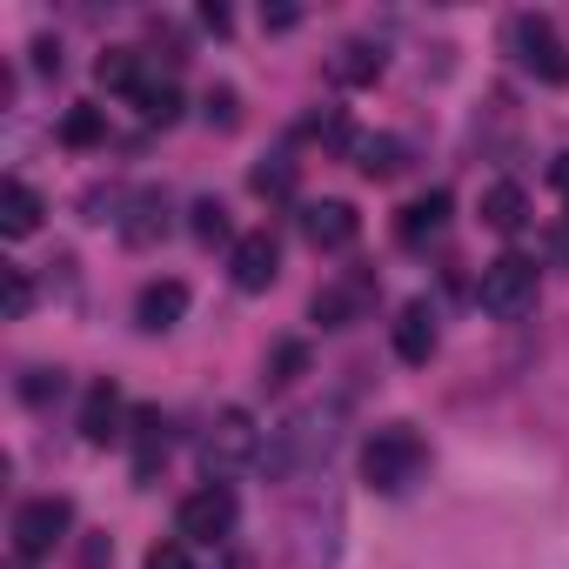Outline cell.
Returning <instances> with one entry per match:
<instances>
[{"instance_id": "52a82bcc", "label": "cell", "mask_w": 569, "mask_h": 569, "mask_svg": "<svg viewBox=\"0 0 569 569\" xmlns=\"http://www.w3.org/2000/svg\"><path fill=\"white\" fill-rule=\"evenodd\" d=\"M234 516H241V502H234V489L228 482H201L188 502H181V536L188 542H208V549H221L228 536H234Z\"/></svg>"}, {"instance_id": "83f0119b", "label": "cell", "mask_w": 569, "mask_h": 569, "mask_svg": "<svg viewBox=\"0 0 569 569\" xmlns=\"http://www.w3.org/2000/svg\"><path fill=\"white\" fill-rule=\"evenodd\" d=\"M188 228H194V241H201V248H214V241H228V208L208 194V201H194V208H188Z\"/></svg>"}, {"instance_id": "5bb4252c", "label": "cell", "mask_w": 569, "mask_h": 569, "mask_svg": "<svg viewBox=\"0 0 569 569\" xmlns=\"http://www.w3.org/2000/svg\"><path fill=\"white\" fill-rule=\"evenodd\" d=\"M161 234H168V194H161V188H141V194H128L121 241H128V248H154Z\"/></svg>"}, {"instance_id": "30bf717a", "label": "cell", "mask_w": 569, "mask_h": 569, "mask_svg": "<svg viewBox=\"0 0 569 569\" xmlns=\"http://www.w3.org/2000/svg\"><path fill=\"white\" fill-rule=\"evenodd\" d=\"M181 316H188V281H174V274L148 281V289L134 296V329L141 336H168Z\"/></svg>"}, {"instance_id": "d4e9b609", "label": "cell", "mask_w": 569, "mask_h": 569, "mask_svg": "<svg viewBox=\"0 0 569 569\" xmlns=\"http://www.w3.org/2000/svg\"><path fill=\"white\" fill-rule=\"evenodd\" d=\"M356 309H362V281H356V289H322V296H316V322H322V329H349Z\"/></svg>"}, {"instance_id": "7a4b0ae2", "label": "cell", "mask_w": 569, "mask_h": 569, "mask_svg": "<svg viewBox=\"0 0 569 569\" xmlns=\"http://www.w3.org/2000/svg\"><path fill=\"white\" fill-rule=\"evenodd\" d=\"M329 449H336V409H302L296 422L274 429V442H268L261 462H268L274 476H309V469L329 462Z\"/></svg>"}, {"instance_id": "836d02e7", "label": "cell", "mask_w": 569, "mask_h": 569, "mask_svg": "<svg viewBox=\"0 0 569 569\" xmlns=\"http://www.w3.org/2000/svg\"><path fill=\"white\" fill-rule=\"evenodd\" d=\"M34 68H41V74H61V48H54V41H34Z\"/></svg>"}, {"instance_id": "4dcf8cb0", "label": "cell", "mask_w": 569, "mask_h": 569, "mask_svg": "<svg viewBox=\"0 0 569 569\" xmlns=\"http://www.w3.org/2000/svg\"><path fill=\"white\" fill-rule=\"evenodd\" d=\"M148 569H194V556H188V542H154Z\"/></svg>"}, {"instance_id": "3957f363", "label": "cell", "mask_w": 569, "mask_h": 569, "mask_svg": "<svg viewBox=\"0 0 569 569\" xmlns=\"http://www.w3.org/2000/svg\"><path fill=\"white\" fill-rule=\"evenodd\" d=\"M502 41H509V54H516L522 74H536L542 88H569V41L556 34L549 14H509Z\"/></svg>"}, {"instance_id": "4fadbf2b", "label": "cell", "mask_w": 569, "mask_h": 569, "mask_svg": "<svg viewBox=\"0 0 569 569\" xmlns=\"http://www.w3.org/2000/svg\"><path fill=\"white\" fill-rule=\"evenodd\" d=\"M349 161H356V174H369V181H396V174L409 168V141H396V134H356V141H349Z\"/></svg>"}, {"instance_id": "7c38bea8", "label": "cell", "mask_w": 569, "mask_h": 569, "mask_svg": "<svg viewBox=\"0 0 569 569\" xmlns=\"http://www.w3.org/2000/svg\"><path fill=\"white\" fill-rule=\"evenodd\" d=\"M168 416L161 409H134L128 416V449H134V482H154L161 476V462H168Z\"/></svg>"}, {"instance_id": "277c9868", "label": "cell", "mask_w": 569, "mask_h": 569, "mask_svg": "<svg viewBox=\"0 0 569 569\" xmlns=\"http://www.w3.org/2000/svg\"><path fill=\"white\" fill-rule=\"evenodd\" d=\"M268 449H261V429H254V416L248 409H221L214 422H208V436H201V469H208V482H221V476H234V469H248V462H261Z\"/></svg>"}, {"instance_id": "4316f807", "label": "cell", "mask_w": 569, "mask_h": 569, "mask_svg": "<svg viewBox=\"0 0 569 569\" xmlns=\"http://www.w3.org/2000/svg\"><path fill=\"white\" fill-rule=\"evenodd\" d=\"M201 121L221 128V134H234V128H241V94H234V88H208V94H201Z\"/></svg>"}, {"instance_id": "9a60e30c", "label": "cell", "mask_w": 569, "mask_h": 569, "mask_svg": "<svg viewBox=\"0 0 569 569\" xmlns=\"http://www.w3.org/2000/svg\"><path fill=\"white\" fill-rule=\"evenodd\" d=\"M436 309L429 302H402V316H396V356L409 362V369H422L429 356H436Z\"/></svg>"}, {"instance_id": "8fae6325", "label": "cell", "mask_w": 569, "mask_h": 569, "mask_svg": "<svg viewBox=\"0 0 569 569\" xmlns=\"http://www.w3.org/2000/svg\"><path fill=\"white\" fill-rule=\"evenodd\" d=\"M302 234H309L322 254H342V248H356L362 214H356L349 201H309V208H302Z\"/></svg>"}, {"instance_id": "44dd1931", "label": "cell", "mask_w": 569, "mask_h": 569, "mask_svg": "<svg viewBox=\"0 0 569 569\" xmlns=\"http://www.w3.org/2000/svg\"><path fill=\"white\" fill-rule=\"evenodd\" d=\"M128 101L141 108V121H148V128H168V121H181V88H174V81H154V74H148V81H141Z\"/></svg>"}, {"instance_id": "d6986e66", "label": "cell", "mask_w": 569, "mask_h": 569, "mask_svg": "<svg viewBox=\"0 0 569 569\" xmlns=\"http://www.w3.org/2000/svg\"><path fill=\"white\" fill-rule=\"evenodd\" d=\"M81 436H88L94 449L121 436V389H114V382H94V389H88V402H81Z\"/></svg>"}, {"instance_id": "1f68e13d", "label": "cell", "mask_w": 569, "mask_h": 569, "mask_svg": "<svg viewBox=\"0 0 569 569\" xmlns=\"http://www.w3.org/2000/svg\"><path fill=\"white\" fill-rule=\"evenodd\" d=\"M108 562H114V542L108 536H88L81 542V569H108Z\"/></svg>"}, {"instance_id": "ac0fdd59", "label": "cell", "mask_w": 569, "mask_h": 569, "mask_svg": "<svg viewBox=\"0 0 569 569\" xmlns=\"http://www.w3.org/2000/svg\"><path fill=\"white\" fill-rule=\"evenodd\" d=\"M41 214H48V201L28 188V181H0V234H34L41 228Z\"/></svg>"}, {"instance_id": "f1b7e54d", "label": "cell", "mask_w": 569, "mask_h": 569, "mask_svg": "<svg viewBox=\"0 0 569 569\" xmlns=\"http://www.w3.org/2000/svg\"><path fill=\"white\" fill-rule=\"evenodd\" d=\"M21 396H28L34 409H48V402L61 396V369H28V382H21Z\"/></svg>"}, {"instance_id": "9c48e42d", "label": "cell", "mask_w": 569, "mask_h": 569, "mask_svg": "<svg viewBox=\"0 0 569 569\" xmlns=\"http://www.w3.org/2000/svg\"><path fill=\"white\" fill-rule=\"evenodd\" d=\"M336 536H342V509L336 502L302 509L296 516V569H329L336 562Z\"/></svg>"}, {"instance_id": "ffe728a7", "label": "cell", "mask_w": 569, "mask_h": 569, "mask_svg": "<svg viewBox=\"0 0 569 569\" xmlns=\"http://www.w3.org/2000/svg\"><path fill=\"white\" fill-rule=\"evenodd\" d=\"M482 221H489L496 234H516V228L529 221V194H522L516 181H489V188H482Z\"/></svg>"}, {"instance_id": "8992f818", "label": "cell", "mask_w": 569, "mask_h": 569, "mask_svg": "<svg viewBox=\"0 0 569 569\" xmlns=\"http://www.w3.org/2000/svg\"><path fill=\"white\" fill-rule=\"evenodd\" d=\"M74 529V502L68 496H34V502H21L14 509V562L28 569V562H41V556H54V542Z\"/></svg>"}, {"instance_id": "2e32d148", "label": "cell", "mask_w": 569, "mask_h": 569, "mask_svg": "<svg viewBox=\"0 0 569 569\" xmlns=\"http://www.w3.org/2000/svg\"><path fill=\"white\" fill-rule=\"evenodd\" d=\"M449 208H456V201H449L442 188H429V194H416V201L402 208V221H396V234H402L409 248H429V241H436V234L449 228Z\"/></svg>"}, {"instance_id": "603a6c76", "label": "cell", "mask_w": 569, "mask_h": 569, "mask_svg": "<svg viewBox=\"0 0 569 569\" xmlns=\"http://www.w3.org/2000/svg\"><path fill=\"white\" fill-rule=\"evenodd\" d=\"M248 188H254L261 201H281V194H296V161H289V154H261V161L248 168Z\"/></svg>"}, {"instance_id": "e0dca14e", "label": "cell", "mask_w": 569, "mask_h": 569, "mask_svg": "<svg viewBox=\"0 0 569 569\" xmlns=\"http://www.w3.org/2000/svg\"><path fill=\"white\" fill-rule=\"evenodd\" d=\"M329 81H336V88H369V81H382V48H376V41H342V48L329 54Z\"/></svg>"}, {"instance_id": "5b68a950", "label": "cell", "mask_w": 569, "mask_h": 569, "mask_svg": "<svg viewBox=\"0 0 569 569\" xmlns=\"http://www.w3.org/2000/svg\"><path fill=\"white\" fill-rule=\"evenodd\" d=\"M476 302L496 316V322H522L536 309V261L529 254H496L476 281Z\"/></svg>"}, {"instance_id": "d590c367", "label": "cell", "mask_w": 569, "mask_h": 569, "mask_svg": "<svg viewBox=\"0 0 569 569\" xmlns=\"http://www.w3.org/2000/svg\"><path fill=\"white\" fill-rule=\"evenodd\" d=\"M549 181H556V194L569 201V154H556V168H549Z\"/></svg>"}, {"instance_id": "f546056e", "label": "cell", "mask_w": 569, "mask_h": 569, "mask_svg": "<svg viewBox=\"0 0 569 569\" xmlns=\"http://www.w3.org/2000/svg\"><path fill=\"white\" fill-rule=\"evenodd\" d=\"M34 309V281H28V268H8V322H21Z\"/></svg>"}, {"instance_id": "7402d4cb", "label": "cell", "mask_w": 569, "mask_h": 569, "mask_svg": "<svg viewBox=\"0 0 569 569\" xmlns=\"http://www.w3.org/2000/svg\"><path fill=\"white\" fill-rule=\"evenodd\" d=\"M94 81H101V88H114V94H134V88L148 81V68H141V54H134V48H108V54L94 61Z\"/></svg>"}, {"instance_id": "8d00e7d4", "label": "cell", "mask_w": 569, "mask_h": 569, "mask_svg": "<svg viewBox=\"0 0 569 569\" xmlns=\"http://www.w3.org/2000/svg\"><path fill=\"white\" fill-rule=\"evenodd\" d=\"M221 569H248V562H241V556H228V562H221Z\"/></svg>"}, {"instance_id": "6da1fadb", "label": "cell", "mask_w": 569, "mask_h": 569, "mask_svg": "<svg viewBox=\"0 0 569 569\" xmlns=\"http://www.w3.org/2000/svg\"><path fill=\"white\" fill-rule=\"evenodd\" d=\"M429 469V442L409 429V422H382L369 442H362V482L376 496H409Z\"/></svg>"}, {"instance_id": "484cf974", "label": "cell", "mask_w": 569, "mask_h": 569, "mask_svg": "<svg viewBox=\"0 0 569 569\" xmlns=\"http://www.w3.org/2000/svg\"><path fill=\"white\" fill-rule=\"evenodd\" d=\"M61 141H68V148H101V141H108V114H101V108H68Z\"/></svg>"}, {"instance_id": "ba28073f", "label": "cell", "mask_w": 569, "mask_h": 569, "mask_svg": "<svg viewBox=\"0 0 569 569\" xmlns=\"http://www.w3.org/2000/svg\"><path fill=\"white\" fill-rule=\"evenodd\" d=\"M228 274H234V289H241V296L274 289V274H281V248H274V234H268V228L241 234V241L228 248Z\"/></svg>"}, {"instance_id": "e575fe53", "label": "cell", "mask_w": 569, "mask_h": 569, "mask_svg": "<svg viewBox=\"0 0 569 569\" xmlns=\"http://www.w3.org/2000/svg\"><path fill=\"white\" fill-rule=\"evenodd\" d=\"M201 28H214V34H228L234 21H228V8H201Z\"/></svg>"}, {"instance_id": "d6a6232c", "label": "cell", "mask_w": 569, "mask_h": 569, "mask_svg": "<svg viewBox=\"0 0 569 569\" xmlns=\"http://www.w3.org/2000/svg\"><path fill=\"white\" fill-rule=\"evenodd\" d=\"M296 21H302V8H261V28H268V34H289Z\"/></svg>"}, {"instance_id": "cb8c5ba5", "label": "cell", "mask_w": 569, "mask_h": 569, "mask_svg": "<svg viewBox=\"0 0 569 569\" xmlns=\"http://www.w3.org/2000/svg\"><path fill=\"white\" fill-rule=\"evenodd\" d=\"M302 369H309V349H302V342H274L268 362H261V382H268V389H289Z\"/></svg>"}]
</instances>
